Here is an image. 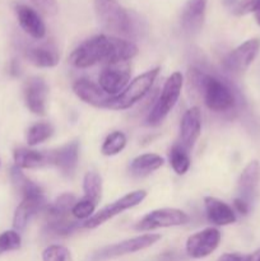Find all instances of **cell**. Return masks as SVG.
Returning a JSON list of instances; mask_svg holds the SVG:
<instances>
[{"label":"cell","mask_w":260,"mask_h":261,"mask_svg":"<svg viewBox=\"0 0 260 261\" xmlns=\"http://www.w3.org/2000/svg\"><path fill=\"white\" fill-rule=\"evenodd\" d=\"M138 55V46L132 40L111 35H98L82 42L70 56V63L75 68L86 69L97 64L130 61Z\"/></svg>","instance_id":"6da1fadb"},{"label":"cell","mask_w":260,"mask_h":261,"mask_svg":"<svg viewBox=\"0 0 260 261\" xmlns=\"http://www.w3.org/2000/svg\"><path fill=\"white\" fill-rule=\"evenodd\" d=\"M188 81L189 88L203 99L209 111L224 114L236 109V89L226 79L205 73L199 68H190Z\"/></svg>","instance_id":"7a4b0ae2"},{"label":"cell","mask_w":260,"mask_h":261,"mask_svg":"<svg viewBox=\"0 0 260 261\" xmlns=\"http://www.w3.org/2000/svg\"><path fill=\"white\" fill-rule=\"evenodd\" d=\"M94 10L101 27L111 36L130 40L139 33L138 18L117 0H94Z\"/></svg>","instance_id":"3957f363"},{"label":"cell","mask_w":260,"mask_h":261,"mask_svg":"<svg viewBox=\"0 0 260 261\" xmlns=\"http://www.w3.org/2000/svg\"><path fill=\"white\" fill-rule=\"evenodd\" d=\"M183 86L184 76L180 71H175V73L168 76L167 81L163 84L160 96L157 97L154 105L150 109V111L148 112L145 125L157 126L168 116V114L172 111L173 107L177 103L178 98H180Z\"/></svg>","instance_id":"277c9868"},{"label":"cell","mask_w":260,"mask_h":261,"mask_svg":"<svg viewBox=\"0 0 260 261\" xmlns=\"http://www.w3.org/2000/svg\"><path fill=\"white\" fill-rule=\"evenodd\" d=\"M161 69L153 68L150 70L145 71V73L140 74L137 78L133 79L121 93L117 96L111 97L109 105H107V110H127L130 107L134 106L139 101H142L149 91L152 89L153 84H154L155 79H157L158 74H160Z\"/></svg>","instance_id":"5b68a950"},{"label":"cell","mask_w":260,"mask_h":261,"mask_svg":"<svg viewBox=\"0 0 260 261\" xmlns=\"http://www.w3.org/2000/svg\"><path fill=\"white\" fill-rule=\"evenodd\" d=\"M161 240V234L155 233H145L140 236L132 237V239L124 240L117 244L110 245V246L102 247L97 252L93 254L94 261H103L116 259V257L124 256V255L134 254V252L142 251V250L148 249L153 246Z\"/></svg>","instance_id":"8992f818"},{"label":"cell","mask_w":260,"mask_h":261,"mask_svg":"<svg viewBox=\"0 0 260 261\" xmlns=\"http://www.w3.org/2000/svg\"><path fill=\"white\" fill-rule=\"evenodd\" d=\"M145 196H147V193H145L144 190H137L133 191V193L126 194V195H124L122 198L117 199L116 201L109 204V205L105 206L103 209H101L99 212L94 213L93 217H91L88 221L84 222L83 227L88 229L97 228V227L102 226V224L106 223L107 221L112 219L114 217L121 214L122 212L129 211V209L139 205V204L144 200Z\"/></svg>","instance_id":"52a82bcc"},{"label":"cell","mask_w":260,"mask_h":261,"mask_svg":"<svg viewBox=\"0 0 260 261\" xmlns=\"http://www.w3.org/2000/svg\"><path fill=\"white\" fill-rule=\"evenodd\" d=\"M190 217L185 212L176 208H162L155 209L145 214L137 223V231L147 232L157 228H168V227H177L186 224Z\"/></svg>","instance_id":"ba28073f"},{"label":"cell","mask_w":260,"mask_h":261,"mask_svg":"<svg viewBox=\"0 0 260 261\" xmlns=\"http://www.w3.org/2000/svg\"><path fill=\"white\" fill-rule=\"evenodd\" d=\"M132 66L129 61H121L105 65L98 75V86L109 96L114 97L121 93L125 87L130 83Z\"/></svg>","instance_id":"9c48e42d"},{"label":"cell","mask_w":260,"mask_h":261,"mask_svg":"<svg viewBox=\"0 0 260 261\" xmlns=\"http://www.w3.org/2000/svg\"><path fill=\"white\" fill-rule=\"evenodd\" d=\"M259 51L260 38H250V40L245 41L244 43L237 46L236 48L229 51L222 60V65L226 70L232 71V73H241L251 65Z\"/></svg>","instance_id":"30bf717a"},{"label":"cell","mask_w":260,"mask_h":261,"mask_svg":"<svg viewBox=\"0 0 260 261\" xmlns=\"http://www.w3.org/2000/svg\"><path fill=\"white\" fill-rule=\"evenodd\" d=\"M221 232L214 227H208L191 234L185 245L186 254L191 259H204L217 250L221 244Z\"/></svg>","instance_id":"8fae6325"},{"label":"cell","mask_w":260,"mask_h":261,"mask_svg":"<svg viewBox=\"0 0 260 261\" xmlns=\"http://www.w3.org/2000/svg\"><path fill=\"white\" fill-rule=\"evenodd\" d=\"M47 200H46L43 193L36 194V195H30L22 198V201L17 206L13 217V227L17 232L24 231L28 222L38 214L40 212H45L47 206Z\"/></svg>","instance_id":"7c38bea8"},{"label":"cell","mask_w":260,"mask_h":261,"mask_svg":"<svg viewBox=\"0 0 260 261\" xmlns=\"http://www.w3.org/2000/svg\"><path fill=\"white\" fill-rule=\"evenodd\" d=\"M48 88L46 82L40 76H31L25 81L23 87L24 102L27 109L32 114L43 116L46 114V99Z\"/></svg>","instance_id":"4fadbf2b"},{"label":"cell","mask_w":260,"mask_h":261,"mask_svg":"<svg viewBox=\"0 0 260 261\" xmlns=\"http://www.w3.org/2000/svg\"><path fill=\"white\" fill-rule=\"evenodd\" d=\"M79 162V143L76 140L66 143L63 147L50 150V165L55 166L64 176L73 177Z\"/></svg>","instance_id":"5bb4252c"},{"label":"cell","mask_w":260,"mask_h":261,"mask_svg":"<svg viewBox=\"0 0 260 261\" xmlns=\"http://www.w3.org/2000/svg\"><path fill=\"white\" fill-rule=\"evenodd\" d=\"M208 0H188L181 12L180 25L184 33L194 36L200 32L204 24Z\"/></svg>","instance_id":"9a60e30c"},{"label":"cell","mask_w":260,"mask_h":261,"mask_svg":"<svg viewBox=\"0 0 260 261\" xmlns=\"http://www.w3.org/2000/svg\"><path fill=\"white\" fill-rule=\"evenodd\" d=\"M201 134V111L194 106L186 110L180 122V144L190 152Z\"/></svg>","instance_id":"2e32d148"},{"label":"cell","mask_w":260,"mask_h":261,"mask_svg":"<svg viewBox=\"0 0 260 261\" xmlns=\"http://www.w3.org/2000/svg\"><path fill=\"white\" fill-rule=\"evenodd\" d=\"M24 56L37 68H55L60 61V54L53 42H42L25 47Z\"/></svg>","instance_id":"e0dca14e"},{"label":"cell","mask_w":260,"mask_h":261,"mask_svg":"<svg viewBox=\"0 0 260 261\" xmlns=\"http://www.w3.org/2000/svg\"><path fill=\"white\" fill-rule=\"evenodd\" d=\"M73 92L79 99L97 109H107V105L111 99V96H109L98 83H93L84 78L74 82Z\"/></svg>","instance_id":"ac0fdd59"},{"label":"cell","mask_w":260,"mask_h":261,"mask_svg":"<svg viewBox=\"0 0 260 261\" xmlns=\"http://www.w3.org/2000/svg\"><path fill=\"white\" fill-rule=\"evenodd\" d=\"M15 14L20 28L35 40H42L46 36V25L41 15L33 8L25 4L15 5Z\"/></svg>","instance_id":"d6986e66"},{"label":"cell","mask_w":260,"mask_h":261,"mask_svg":"<svg viewBox=\"0 0 260 261\" xmlns=\"http://www.w3.org/2000/svg\"><path fill=\"white\" fill-rule=\"evenodd\" d=\"M204 208H205L206 218L214 226H228L235 223L237 219L233 209L227 203L214 196L204 198Z\"/></svg>","instance_id":"ffe728a7"},{"label":"cell","mask_w":260,"mask_h":261,"mask_svg":"<svg viewBox=\"0 0 260 261\" xmlns=\"http://www.w3.org/2000/svg\"><path fill=\"white\" fill-rule=\"evenodd\" d=\"M260 184V162L251 161L246 167L242 170L239 178L240 198L246 200L247 203L254 199L256 194L257 186Z\"/></svg>","instance_id":"44dd1931"},{"label":"cell","mask_w":260,"mask_h":261,"mask_svg":"<svg viewBox=\"0 0 260 261\" xmlns=\"http://www.w3.org/2000/svg\"><path fill=\"white\" fill-rule=\"evenodd\" d=\"M15 166L20 170H33L43 166L50 165V152L28 149V148H17L13 153Z\"/></svg>","instance_id":"7402d4cb"},{"label":"cell","mask_w":260,"mask_h":261,"mask_svg":"<svg viewBox=\"0 0 260 261\" xmlns=\"http://www.w3.org/2000/svg\"><path fill=\"white\" fill-rule=\"evenodd\" d=\"M163 163H165V160L161 155L155 153H145V154L138 155L132 161L129 170L130 173L135 177H145L162 167Z\"/></svg>","instance_id":"603a6c76"},{"label":"cell","mask_w":260,"mask_h":261,"mask_svg":"<svg viewBox=\"0 0 260 261\" xmlns=\"http://www.w3.org/2000/svg\"><path fill=\"white\" fill-rule=\"evenodd\" d=\"M76 203V198L73 194H61L53 203L47 204L45 212L47 218H60V217L71 216V209Z\"/></svg>","instance_id":"cb8c5ba5"},{"label":"cell","mask_w":260,"mask_h":261,"mask_svg":"<svg viewBox=\"0 0 260 261\" xmlns=\"http://www.w3.org/2000/svg\"><path fill=\"white\" fill-rule=\"evenodd\" d=\"M10 176H12L13 185L15 186V189H17V191L20 194L22 198L43 193L42 189H41L37 184L31 181L30 178L22 172V170L18 168L17 166L12 167V170H10Z\"/></svg>","instance_id":"d4e9b609"},{"label":"cell","mask_w":260,"mask_h":261,"mask_svg":"<svg viewBox=\"0 0 260 261\" xmlns=\"http://www.w3.org/2000/svg\"><path fill=\"white\" fill-rule=\"evenodd\" d=\"M170 165L177 175L183 176L189 171L191 166V158L189 150L185 149L180 143L173 144L170 149Z\"/></svg>","instance_id":"484cf974"},{"label":"cell","mask_w":260,"mask_h":261,"mask_svg":"<svg viewBox=\"0 0 260 261\" xmlns=\"http://www.w3.org/2000/svg\"><path fill=\"white\" fill-rule=\"evenodd\" d=\"M127 138L126 135L122 132H112L110 133L106 137V139L103 140L101 147V153L106 157H112V155H116L119 153H121L124 150V148L126 147Z\"/></svg>","instance_id":"4316f807"},{"label":"cell","mask_w":260,"mask_h":261,"mask_svg":"<svg viewBox=\"0 0 260 261\" xmlns=\"http://www.w3.org/2000/svg\"><path fill=\"white\" fill-rule=\"evenodd\" d=\"M76 228H78V222L75 218H70V216L60 217V218H47L48 232H51L55 236H69Z\"/></svg>","instance_id":"83f0119b"},{"label":"cell","mask_w":260,"mask_h":261,"mask_svg":"<svg viewBox=\"0 0 260 261\" xmlns=\"http://www.w3.org/2000/svg\"><path fill=\"white\" fill-rule=\"evenodd\" d=\"M54 134V126L53 124L46 121L36 122L33 124L30 129L27 130V143L31 147L41 144V143L46 142L50 139Z\"/></svg>","instance_id":"f1b7e54d"},{"label":"cell","mask_w":260,"mask_h":261,"mask_svg":"<svg viewBox=\"0 0 260 261\" xmlns=\"http://www.w3.org/2000/svg\"><path fill=\"white\" fill-rule=\"evenodd\" d=\"M83 191L86 198L96 201L97 204H98V201L101 200L102 178L96 171H88V172L84 175Z\"/></svg>","instance_id":"f546056e"},{"label":"cell","mask_w":260,"mask_h":261,"mask_svg":"<svg viewBox=\"0 0 260 261\" xmlns=\"http://www.w3.org/2000/svg\"><path fill=\"white\" fill-rule=\"evenodd\" d=\"M96 208H97L96 201L83 196V198L76 200V203L74 204L73 209H71V216H73L76 221L86 222L88 221L91 217L94 216Z\"/></svg>","instance_id":"4dcf8cb0"},{"label":"cell","mask_w":260,"mask_h":261,"mask_svg":"<svg viewBox=\"0 0 260 261\" xmlns=\"http://www.w3.org/2000/svg\"><path fill=\"white\" fill-rule=\"evenodd\" d=\"M22 246V239L20 234L15 229L5 231L0 234V254L8 251H15Z\"/></svg>","instance_id":"1f68e13d"},{"label":"cell","mask_w":260,"mask_h":261,"mask_svg":"<svg viewBox=\"0 0 260 261\" xmlns=\"http://www.w3.org/2000/svg\"><path fill=\"white\" fill-rule=\"evenodd\" d=\"M42 261H71V254L65 246L51 245L43 250Z\"/></svg>","instance_id":"d6a6232c"},{"label":"cell","mask_w":260,"mask_h":261,"mask_svg":"<svg viewBox=\"0 0 260 261\" xmlns=\"http://www.w3.org/2000/svg\"><path fill=\"white\" fill-rule=\"evenodd\" d=\"M260 10V0H240L235 7L233 12L237 15L250 14V13H256Z\"/></svg>","instance_id":"836d02e7"},{"label":"cell","mask_w":260,"mask_h":261,"mask_svg":"<svg viewBox=\"0 0 260 261\" xmlns=\"http://www.w3.org/2000/svg\"><path fill=\"white\" fill-rule=\"evenodd\" d=\"M30 2L47 15H55L59 12V4L56 0H30Z\"/></svg>","instance_id":"e575fe53"},{"label":"cell","mask_w":260,"mask_h":261,"mask_svg":"<svg viewBox=\"0 0 260 261\" xmlns=\"http://www.w3.org/2000/svg\"><path fill=\"white\" fill-rule=\"evenodd\" d=\"M233 211H236L241 216H246L250 211V203H247L246 200H244V199L239 196V198H236L233 200Z\"/></svg>","instance_id":"d590c367"},{"label":"cell","mask_w":260,"mask_h":261,"mask_svg":"<svg viewBox=\"0 0 260 261\" xmlns=\"http://www.w3.org/2000/svg\"><path fill=\"white\" fill-rule=\"evenodd\" d=\"M245 256L246 255L237 254V252H233V254H224L222 255L217 261H244Z\"/></svg>","instance_id":"8d00e7d4"},{"label":"cell","mask_w":260,"mask_h":261,"mask_svg":"<svg viewBox=\"0 0 260 261\" xmlns=\"http://www.w3.org/2000/svg\"><path fill=\"white\" fill-rule=\"evenodd\" d=\"M244 261H260V249L256 250V251H254L252 254L246 255Z\"/></svg>","instance_id":"74e56055"},{"label":"cell","mask_w":260,"mask_h":261,"mask_svg":"<svg viewBox=\"0 0 260 261\" xmlns=\"http://www.w3.org/2000/svg\"><path fill=\"white\" fill-rule=\"evenodd\" d=\"M255 19H256L257 24L260 25V10H259V12H256V13H255Z\"/></svg>","instance_id":"f35d334b"}]
</instances>
